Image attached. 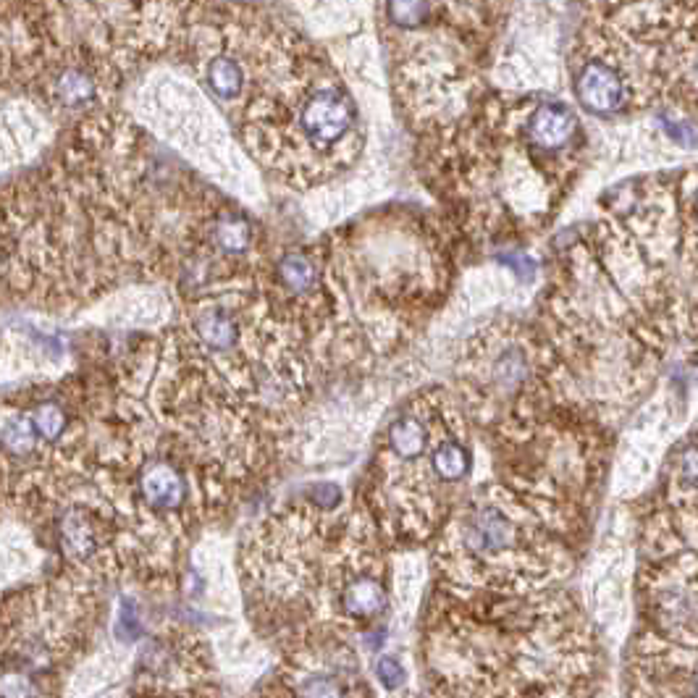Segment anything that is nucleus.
I'll use <instances>...</instances> for the list:
<instances>
[{
	"instance_id": "nucleus-11",
	"label": "nucleus",
	"mask_w": 698,
	"mask_h": 698,
	"mask_svg": "<svg viewBox=\"0 0 698 698\" xmlns=\"http://www.w3.org/2000/svg\"><path fill=\"white\" fill-rule=\"evenodd\" d=\"M452 391L473 428H481L489 441L520 431L567 402L544 334L520 318H496L465 339Z\"/></svg>"
},
{
	"instance_id": "nucleus-3",
	"label": "nucleus",
	"mask_w": 698,
	"mask_h": 698,
	"mask_svg": "<svg viewBox=\"0 0 698 698\" xmlns=\"http://www.w3.org/2000/svg\"><path fill=\"white\" fill-rule=\"evenodd\" d=\"M318 250L334 305L339 365L405 347L452 289L447 231L410 205L365 213L331 231Z\"/></svg>"
},
{
	"instance_id": "nucleus-15",
	"label": "nucleus",
	"mask_w": 698,
	"mask_h": 698,
	"mask_svg": "<svg viewBox=\"0 0 698 698\" xmlns=\"http://www.w3.org/2000/svg\"><path fill=\"white\" fill-rule=\"evenodd\" d=\"M0 696L3 698H37L40 688H37L35 678L24 670H6L3 680H0Z\"/></svg>"
},
{
	"instance_id": "nucleus-4",
	"label": "nucleus",
	"mask_w": 698,
	"mask_h": 698,
	"mask_svg": "<svg viewBox=\"0 0 698 698\" xmlns=\"http://www.w3.org/2000/svg\"><path fill=\"white\" fill-rule=\"evenodd\" d=\"M536 326L567 402L607 428L649 397L672 347L609 279L583 234L557 252Z\"/></svg>"
},
{
	"instance_id": "nucleus-7",
	"label": "nucleus",
	"mask_w": 698,
	"mask_h": 698,
	"mask_svg": "<svg viewBox=\"0 0 698 698\" xmlns=\"http://www.w3.org/2000/svg\"><path fill=\"white\" fill-rule=\"evenodd\" d=\"M475 473L473 423L452 389L412 394L376 441L365 510L384 536L431 538Z\"/></svg>"
},
{
	"instance_id": "nucleus-1",
	"label": "nucleus",
	"mask_w": 698,
	"mask_h": 698,
	"mask_svg": "<svg viewBox=\"0 0 698 698\" xmlns=\"http://www.w3.org/2000/svg\"><path fill=\"white\" fill-rule=\"evenodd\" d=\"M203 182L113 108L63 129L45 166L3 189V287L74 313L126 284H174Z\"/></svg>"
},
{
	"instance_id": "nucleus-10",
	"label": "nucleus",
	"mask_w": 698,
	"mask_h": 698,
	"mask_svg": "<svg viewBox=\"0 0 698 698\" xmlns=\"http://www.w3.org/2000/svg\"><path fill=\"white\" fill-rule=\"evenodd\" d=\"M239 142L276 182L313 189L355 166L365 147V126L349 84L321 53L271 116Z\"/></svg>"
},
{
	"instance_id": "nucleus-8",
	"label": "nucleus",
	"mask_w": 698,
	"mask_h": 698,
	"mask_svg": "<svg viewBox=\"0 0 698 698\" xmlns=\"http://www.w3.org/2000/svg\"><path fill=\"white\" fill-rule=\"evenodd\" d=\"M504 6L386 3L378 32L402 116L423 137L460 121L486 95V66Z\"/></svg>"
},
{
	"instance_id": "nucleus-5",
	"label": "nucleus",
	"mask_w": 698,
	"mask_h": 698,
	"mask_svg": "<svg viewBox=\"0 0 698 698\" xmlns=\"http://www.w3.org/2000/svg\"><path fill=\"white\" fill-rule=\"evenodd\" d=\"M583 237L667 342L698 347V166L620 187Z\"/></svg>"
},
{
	"instance_id": "nucleus-2",
	"label": "nucleus",
	"mask_w": 698,
	"mask_h": 698,
	"mask_svg": "<svg viewBox=\"0 0 698 698\" xmlns=\"http://www.w3.org/2000/svg\"><path fill=\"white\" fill-rule=\"evenodd\" d=\"M423 140L428 184L475 245H512L544 231L588 153L580 113L544 92H486Z\"/></svg>"
},
{
	"instance_id": "nucleus-14",
	"label": "nucleus",
	"mask_w": 698,
	"mask_h": 698,
	"mask_svg": "<svg viewBox=\"0 0 698 698\" xmlns=\"http://www.w3.org/2000/svg\"><path fill=\"white\" fill-rule=\"evenodd\" d=\"M294 698H347V688H344L342 680L334 678V675L318 672V675L302 678Z\"/></svg>"
},
{
	"instance_id": "nucleus-13",
	"label": "nucleus",
	"mask_w": 698,
	"mask_h": 698,
	"mask_svg": "<svg viewBox=\"0 0 698 698\" xmlns=\"http://www.w3.org/2000/svg\"><path fill=\"white\" fill-rule=\"evenodd\" d=\"M643 594L659 636L698 649V554L675 552L654 559L643 575Z\"/></svg>"
},
{
	"instance_id": "nucleus-17",
	"label": "nucleus",
	"mask_w": 698,
	"mask_h": 698,
	"mask_svg": "<svg viewBox=\"0 0 698 698\" xmlns=\"http://www.w3.org/2000/svg\"><path fill=\"white\" fill-rule=\"evenodd\" d=\"M696 428H698V423H696Z\"/></svg>"
},
{
	"instance_id": "nucleus-12",
	"label": "nucleus",
	"mask_w": 698,
	"mask_h": 698,
	"mask_svg": "<svg viewBox=\"0 0 698 698\" xmlns=\"http://www.w3.org/2000/svg\"><path fill=\"white\" fill-rule=\"evenodd\" d=\"M654 559L675 552L698 554V428L664 460L657 502L646 523Z\"/></svg>"
},
{
	"instance_id": "nucleus-16",
	"label": "nucleus",
	"mask_w": 698,
	"mask_h": 698,
	"mask_svg": "<svg viewBox=\"0 0 698 698\" xmlns=\"http://www.w3.org/2000/svg\"><path fill=\"white\" fill-rule=\"evenodd\" d=\"M376 678L378 683L384 685L386 691H399V688H405L407 683L405 664L399 662L397 657H391V654H384V657L376 662Z\"/></svg>"
},
{
	"instance_id": "nucleus-9",
	"label": "nucleus",
	"mask_w": 698,
	"mask_h": 698,
	"mask_svg": "<svg viewBox=\"0 0 698 698\" xmlns=\"http://www.w3.org/2000/svg\"><path fill=\"white\" fill-rule=\"evenodd\" d=\"M580 520L494 478L454 507L441 528L439 565L470 594L531 596L570 570L567 538Z\"/></svg>"
},
{
	"instance_id": "nucleus-6",
	"label": "nucleus",
	"mask_w": 698,
	"mask_h": 698,
	"mask_svg": "<svg viewBox=\"0 0 698 698\" xmlns=\"http://www.w3.org/2000/svg\"><path fill=\"white\" fill-rule=\"evenodd\" d=\"M567 74L575 103L599 119L678 111L698 74V3L588 6Z\"/></svg>"
}]
</instances>
